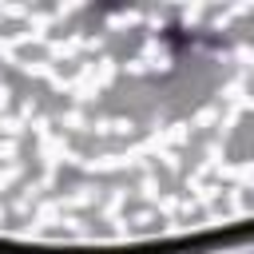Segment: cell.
Listing matches in <instances>:
<instances>
[{
  "mask_svg": "<svg viewBox=\"0 0 254 254\" xmlns=\"http://www.w3.org/2000/svg\"><path fill=\"white\" fill-rule=\"evenodd\" d=\"M226 16L83 8V32H0V254L254 234V32Z\"/></svg>",
  "mask_w": 254,
  "mask_h": 254,
  "instance_id": "obj_1",
  "label": "cell"
}]
</instances>
